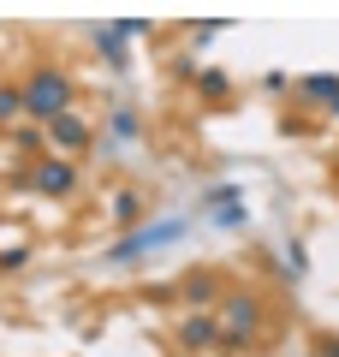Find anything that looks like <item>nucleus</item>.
<instances>
[{"label":"nucleus","instance_id":"f257e3e1","mask_svg":"<svg viewBox=\"0 0 339 357\" xmlns=\"http://www.w3.org/2000/svg\"><path fill=\"white\" fill-rule=\"evenodd\" d=\"M72 107V77L60 72V66H36L24 84V114L42 119V126H54V119Z\"/></svg>","mask_w":339,"mask_h":357},{"label":"nucleus","instance_id":"f03ea898","mask_svg":"<svg viewBox=\"0 0 339 357\" xmlns=\"http://www.w3.org/2000/svg\"><path fill=\"white\" fill-rule=\"evenodd\" d=\"M256 333H262V304H256L250 292H232V298H226V310H220V340L226 345H239V340L250 345Z\"/></svg>","mask_w":339,"mask_h":357},{"label":"nucleus","instance_id":"7ed1b4c3","mask_svg":"<svg viewBox=\"0 0 339 357\" xmlns=\"http://www.w3.org/2000/svg\"><path fill=\"white\" fill-rule=\"evenodd\" d=\"M179 232H185V220H155V227H137L119 238V250H113V262H137V256H149L155 244H173Z\"/></svg>","mask_w":339,"mask_h":357},{"label":"nucleus","instance_id":"20e7f679","mask_svg":"<svg viewBox=\"0 0 339 357\" xmlns=\"http://www.w3.org/2000/svg\"><path fill=\"white\" fill-rule=\"evenodd\" d=\"M30 185H36L42 197H72L77 191V167L60 161V155H42V161L30 167Z\"/></svg>","mask_w":339,"mask_h":357},{"label":"nucleus","instance_id":"39448f33","mask_svg":"<svg viewBox=\"0 0 339 357\" xmlns=\"http://www.w3.org/2000/svg\"><path fill=\"white\" fill-rule=\"evenodd\" d=\"M214 340H220V321H209V316H190L185 328H179V345H185V351H209Z\"/></svg>","mask_w":339,"mask_h":357},{"label":"nucleus","instance_id":"423d86ee","mask_svg":"<svg viewBox=\"0 0 339 357\" xmlns=\"http://www.w3.org/2000/svg\"><path fill=\"white\" fill-rule=\"evenodd\" d=\"M48 143H60V149H84V143H89V126H84L77 114H60V119L48 126Z\"/></svg>","mask_w":339,"mask_h":357},{"label":"nucleus","instance_id":"0eeeda50","mask_svg":"<svg viewBox=\"0 0 339 357\" xmlns=\"http://www.w3.org/2000/svg\"><path fill=\"white\" fill-rule=\"evenodd\" d=\"M303 102H322V114H339V77H303Z\"/></svg>","mask_w":339,"mask_h":357},{"label":"nucleus","instance_id":"6e6552de","mask_svg":"<svg viewBox=\"0 0 339 357\" xmlns=\"http://www.w3.org/2000/svg\"><path fill=\"white\" fill-rule=\"evenodd\" d=\"M214 292H220V286H214V274H190V280H185V304H190V310H209Z\"/></svg>","mask_w":339,"mask_h":357},{"label":"nucleus","instance_id":"1a4fd4ad","mask_svg":"<svg viewBox=\"0 0 339 357\" xmlns=\"http://www.w3.org/2000/svg\"><path fill=\"white\" fill-rule=\"evenodd\" d=\"M96 48L107 54V66H126V36H119V24H107V30H96Z\"/></svg>","mask_w":339,"mask_h":357},{"label":"nucleus","instance_id":"9d476101","mask_svg":"<svg viewBox=\"0 0 339 357\" xmlns=\"http://www.w3.org/2000/svg\"><path fill=\"white\" fill-rule=\"evenodd\" d=\"M18 114H24V89H18V84H0V126H13Z\"/></svg>","mask_w":339,"mask_h":357},{"label":"nucleus","instance_id":"9b49d317","mask_svg":"<svg viewBox=\"0 0 339 357\" xmlns=\"http://www.w3.org/2000/svg\"><path fill=\"white\" fill-rule=\"evenodd\" d=\"M113 220H143V197L137 191H119V197H113Z\"/></svg>","mask_w":339,"mask_h":357},{"label":"nucleus","instance_id":"f8f14e48","mask_svg":"<svg viewBox=\"0 0 339 357\" xmlns=\"http://www.w3.org/2000/svg\"><path fill=\"white\" fill-rule=\"evenodd\" d=\"M113 137H137V107H113Z\"/></svg>","mask_w":339,"mask_h":357},{"label":"nucleus","instance_id":"ddd939ff","mask_svg":"<svg viewBox=\"0 0 339 357\" xmlns=\"http://www.w3.org/2000/svg\"><path fill=\"white\" fill-rule=\"evenodd\" d=\"M24 262H30V250H24V244H13V250L0 244V274H13V268H24Z\"/></svg>","mask_w":339,"mask_h":357},{"label":"nucleus","instance_id":"4468645a","mask_svg":"<svg viewBox=\"0 0 339 357\" xmlns=\"http://www.w3.org/2000/svg\"><path fill=\"white\" fill-rule=\"evenodd\" d=\"M197 89L209 96V102H220V96H226V77H220V72H202V77H197Z\"/></svg>","mask_w":339,"mask_h":357},{"label":"nucleus","instance_id":"2eb2a0df","mask_svg":"<svg viewBox=\"0 0 339 357\" xmlns=\"http://www.w3.org/2000/svg\"><path fill=\"white\" fill-rule=\"evenodd\" d=\"M322 357H339V340H322Z\"/></svg>","mask_w":339,"mask_h":357}]
</instances>
